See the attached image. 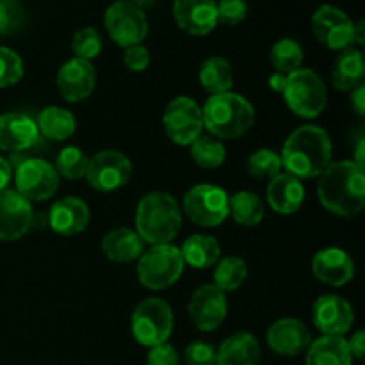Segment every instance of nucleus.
<instances>
[{
    "instance_id": "obj_1",
    "label": "nucleus",
    "mask_w": 365,
    "mask_h": 365,
    "mask_svg": "<svg viewBox=\"0 0 365 365\" xmlns=\"http://www.w3.org/2000/svg\"><path fill=\"white\" fill-rule=\"evenodd\" d=\"M317 196L328 212L351 217L365 205V173L353 160L330 163L319 175Z\"/></svg>"
},
{
    "instance_id": "obj_2",
    "label": "nucleus",
    "mask_w": 365,
    "mask_h": 365,
    "mask_svg": "<svg viewBox=\"0 0 365 365\" xmlns=\"http://www.w3.org/2000/svg\"><path fill=\"white\" fill-rule=\"evenodd\" d=\"M282 166L296 178H316L330 166L331 141L317 125L296 128L282 150Z\"/></svg>"
},
{
    "instance_id": "obj_3",
    "label": "nucleus",
    "mask_w": 365,
    "mask_h": 365,
    "mask_svg": "<svg viewBox=\"0 0 365 365\" xmlns=\"http://www.w3.org/2000/svg\"><path fill=\"white\" fill-rule=\"evenodd\" d=\"M182 228L180 205L163 191L148 192L135 209V232L150 245H170Z\"/></svg>"
},
{
    "instance_id": "obj_4",
    "label": "nucleus",
    "mask_w": 365,
    "mask_h": 365,
    "mask_svg": "<svg viewBox=\"0 0 365 365\" xmlns=\"http://www.w3.org/2000/svg\"><path fill=\"white\" fill-rule=\"evenodd\" d=\"M203 127L216 139H235L252 128L255 121V109L252 103L237 93L210 95L202 109Z\"/></svg>"
},
{
    "instance_id": "obj_5",
    "label": "nucleus",
    "mask_w": 365,
    "mask_h": 365,
    "mask_svg": "<svg viewBox=\"0 0 365 365\" xmlns=\"http://www.w3.org/2000/svg\"><path fill=\"white\" fill-rule=\"evenodd\" d=\"M184 259L177 246L153 245L143 252L138 262V278L146 289L163 291L177 284L184 273Z\"/></svg>"
},
{
    "instance_id": "obj_6",
    "label": "nucleus",
    "mask_w": 365,
    "mask_h": 365,
    "mask_svg": "<svg viewBox=\"0 0 365 365\" xmlns=\"http://www.w3.org/2000/svg\"><path fill=\"white\" fill-rule=\"evenodd\" d=\"M282 95L289 109L302 118H317L327 107V86L310 68H298L289 73Z\"/></svg>"
},
{
    "instance_id": "obj_7",
    "label": "nucleus",
    "mask_w": 365,
    "mask_h": 365,
    "mask_svg": "<svg viewBox=\"0 0 365 365\" xmlns=\"http://www.w3.org/2000/svg\"><path fill=\"white\" fill-rule=\"evenodd\" d=\"M130 328L135 341L146 348L164 344L173 331L171 307L160 298L143 299L132 314Z\"/></svg>"
},
{
    "instance_id": "obj_8",
    "label": "nucleus",
    "mask_w": 365,
    "mask_h": 365,
    "mask_svg": "<svg viewBox=\"0 0 365 365\" xmlns=\"http://www.w3.org/2000/svg\"><path fill=\"white\" fill-rule=\"evenodd\" d=\"M230 196L227 191L212 184H200L189 189L184 196V212L192 223L200 227H217L230 216Z\"/></svg>"
},
{
    "instance_id": "obj_9",
    "label": "nucleus",
    "mask_w": 365,
    "mask_h": 365,
    "mask_svg": "<svg viewBox=\"0 0 365 365\" xmlns=\"http://www.w3.org/2000/svg\"><path fill=\"white\" fill-rule=\"evenodd\" d=\"M103 25L110 39L123 48L141 45L148 34V20L145 13L130 0H118L110 4L103 14Z\"/></svg>"
},
{
    "instance_id": "obj_10",
    "label": "nucleus",
    "mask_w": 365,
    "mask_h": 365,
    "mask_svg": "<svg viewBox=\"0 0 365 365\" xmlns=\"http://www.w3.org/2000/svg\"><path fill=\"white\" fill-rule=\"evenodd\" d=\"M163 125L170 141L180 146H191L202 135V109L189 96H177L168 103Z\"/></svg>"
},
{
    "instance_id": "obj_11",
    "label": "nucleus",
    "mask_w": 365,
    "mask_h": 365,
    "mask_svg": "<svg viewBox=\"0 0 365 365\" xmlns=\"http://www.w3.org/2000/svg\"><path fill=\"white\" fill-rule=\"evenodd\" d=\"M16 192L29 202H45L59 189V173L43 159H25L14 170Z\"/></svg>"
},
{
    "instance_id": "obj_12",
    "label": "nucleus",
    "mask_w": 365,
    "mask_h": 365,
    "mask_svg": "<svg viewBox=\"0 0 365 365\" xmlns=\"http://www.w3.org/2000/svg\"><path fill=\"white\" fill-rule=\"evenodd\" d=\"M312 32L317 41L330 50L351 48L355 43V24L339 7L323 4L312 16Z\"/></svg>"
},
{
    "instance_id": "obj_13",
    "label": "nucleus",
    "mask_w": 365,
    "mask_h": 365,
    "mask_svg": "<svg viewBox=\"0 0 365 365\" xmlns=\"http://www.w3.org/2000/svg\"><path fill=\"white\" fill-rule=\"evenodd\" d=\"M132 175V163L125 153L116 150H103L89 159L86 178L93 189L102 192L123 187Z\"/></svg>"
},
{
    "instance_id": "obj_14",
    "label": "nucleus",
    "mask_w": 365,
    "mask_h": 365,
    "mask_svg": "<svg viewBox=\"0 0 365 365\" xmlns=\"http://www.w3.org/2000/svg\"><path fill=\"white\" fill-rule=\"evenodd\" d=\"M227 298L216 285L205 284L192 292L187 312L195 327L202 331H214L227 317Z\"/></svg>"
},
{
    "instance_id": "obj_15",
    "label": "nucleus",
    "mask_w": 365,
    "mask_h": 365,
    "mask_svg": "<svg viewBox=\"0 0 365 365\" xmlns=\"http://www.w3.org/2000/svg\"><path fill=\"white\" fill-rule=\"evenodd\" d=\"M312 321L314 327L323 335L344 337L351 330L355 314L351 303L346 302L342 296L324 294L314 303Z\"/></svg>"
},
{
    "instance_id": "obj_16",
    "label": "nucleus",
    "mask_w": 365,
    "mask_h": 365,
    "mask_svg": "<svg viewBox=\"0 0 365 365\" xmlns=\"http://www.w3.org/2000/svg\"><path fill=\"white\" fill-rule=\"evenodd\" d=\"M34 212L29 200L13 189L0 191V241H18L31 230Z\"/></svg>"
},
{
    "instance_id": "obj_17",
    "label": "nucleus",
    "mask_w": 365,
    "mask_h": 365,
    "mask_svg": "<svg viewBox=\"0 0 365 365\" xmlns=\"http://www.w3.org/2000/svg\"><path fill=\"white\" fill-rule=\"evenodd\" d=\"M96 84L95 68L89 61L73 59L66 61L57 71V88L61 96L68 102H81L93 93Z\"/></svg>"
},
{
    "instance_id": "obj_18",
    "label": "nucleus",
    "mask_w": 365,
    "mask_h": 365,
    "mask_svg": "<svg viewBox=\"0 0 365 365\" xmlns=\"http://www.w3.org/2000/svg\"><path fill=\"white\" fill-rule=\"evenodd\" d=\"M312 342V335L307 324L299 319L285 317L274 321L267 330V344L277 355L296 356L307 351Z\"/></svg>"
},
{
    "instance_id": "obj_19",
    "label": "nucleus",
    "mask_w": 365,
    "mask_h": 365,
    "mask_svg": "<svg viewBox=\"0 0 365 365\" xmlns=\"http://www.w3.org/2000/svg\"><path fill=\"white\" fill-rule=\"evenodd\" d=\"M173 18L178 27L192 36H207L217 25L214 0H175Z\"/></svg>"
},
{
    "instance_id": "obj_20",
    "label": "nucleus",
    "mask_w": 365,
    "mask_h": 365,
    "mask_svg": "<svg viewBox=\"0 0 365 365\" xmlns=\"http://www.w3.org/2000/svg\"><path fill=\"white\" fill-rule=\"evenodd\" d=\"M312 273L323 284L342 287L355 277V262L341 248H324L314 255Z\"/></svg>"
},
{
    "instance_id": "obj_21",
    "label": "nucleus",
    "mask_w": 365,
    "mask_h": 365,
    "mask_svg": "<svg viewBox=\"0 0 365 365\" xmlns=\"http://www.w3.org/2000/svg\"><path fill=\"white\" fill-rule=\"evenodd\" d=\"M39 141L36 121L24 113H7L0 116V150L24 152Z\"/></svg>"
},
{
    "instance_id": "obj_22",
    "label": "nucleus",
    "mask_w": 365,
    "mask_h": 365,
    "mask_svg": "<svg viewBox=\"0 0 365 365\" xmlns=\"http://www.w3.org/2000/svg\"><path fill=\"white\" fill-rule=\"evenodd\" d=\"M89 223V209L75 196L57 200L48 212V225L61 235H77L86 230Z\"/></svg>"
},
{
    "instance_id": "obj_23",
    "label": "nucleus",
    "mask_w": 365,
    "mask_h": 365,
    "mask_svg": "<svg viewBox=\"0 0 365 365\" xmlns=\"http://www.w3.org/2000/svg\"><path fill=\"white\" fill-rule=\"evenodd\" d=\"M267 203L278 214L298 212L305 200V187L302 180L291 173H280L267 184Z\"/></svg>"
},
{
    "instance_id": "obj_24",
    "label": "nucleus",
    "mask_w": 365,
    "mask_h": 365,
    "mask_svg": "<svg viewBox=\"0 0 365 365\" xmlns=\"http://www.w3.org/2000/svg\"><path fill=\"white\" fill-rule=\"evenodd\" d=\"M102 252L113 262L128 264L139 260L145 252V241L132 228H114L103 235Z\"/></svg>"
},
{
    "instance_id": "obj_25",
    "label": "nucleus",
    "mask_w": 365,
    "mask_h": 365,
    "mask_svg": "<svg viewBox=\"0 0 365 365\" xmlns=\"http://www.w3.org/2000/svg\"><path fill=\"white\" fill-rule=\"evenodd\" d=\"M260 344L248 331L230 335L216 351V365H259Z\"/></svg>"
},
{
    "instance_id": "obj_26",
    "label": "nucleus",
    "mask_w": 365,
    "mask_h": 365,
    "mask_svg": "<svg viewBox=\"0 0 365 365\" xmlns=\"http://www.w3.org/2000/svg\"><path fill=\"white\" fill-rule=\"evenodd\" d=\"M353 356L344 337L323 335L310 342L305 365H351Z\"/></svg>"
},
{
    "instance_id": "obj_27",
    "label": "nucleus",
    "mask_w": 365,
    "mask_h": 365,
    "mask_svg": "<svg viewBox=\"0 0 365 365\" xmlns=\"http://www.w3.org/2000/svg\"><path fill=\"white\" fill-rule=\"evenodd\" d=\"M365 61L359 48L342 50L331 68V82L339 91H353L364 84Z\"/></svg>"
},
{
    "instance_id": "obj_28",
    "label": "nucleus",
    "mask_w": 365,
    "mask_h": 365,
    "mask_svg": "<svg viewBox=\"0 0 365 365\" xmlns=\"http://www.w3.org/2000/svg\"><path fill=\"white\" fill-rule=\"evenodd\" d=\"M182 259L196 269H207L220 260L221 250L212 235L195 234L182 245Z\"/></svg>"
},
{
    "instance_id": "obj_29",
    "label": "nucleus",
    "mask_w": 365,
    "mask_h": 365,
    "mask_svg": "<svg viewBox=\"0 0 365 365\" xmlns=\"http://www.w3.org/2000/svg\"><path fill=\"white\" fill-rule=\"evenodd\" d=\"M38 130L52 141H66L75 134V118L70 110L63 107H46L38 116Z\"/></svg>"
},
{
    "instance_id": "obj_30",
    "label": "nucleus",
    "mask_w": 365,
    "mask_h": 365,
    "mask_svg": "<svg viewBox=\"0 0 365 365\" xmlns=\"http://www.w3.org/2000/svg\"><path fill=\"white\" fill-rule=\"evenodd\" d=\"M200 82H202V88L210 95L230 91V88L234 86L232 64L225 57H209L203 61L202 68H200Z\"/></svg>"
},
{
    "instance_id": "obj_31",
    "label": "nucleus",
    "mask_w": 365,
    "mask_h": 365,
    "mask_svg": "<svg viewBox=\"0 0 365 365\" xmlns=\"http://www.w3.org/2000/svg\"><path fill=\"white\" fill-rule=\"evenodd\" d=\"M228 205H230V216L242 227H257L264 220L262 200L255 192H235L228 200Z\"/></svg>"
},
{
    "instance_id": "obj_32",
    "label": "nucleus",
    "mask_w": 365,
    "mask_h": 365,
    "mask_svg": "<svg viewBox=\"0 0 365 365\" xmlns=\"http://www.w3.org/2000/svg\"><path fill=\"white\" fill-rule=\"evenodd\" d=\"M248 277V266L239 257H225L217 260V266L214 269V284L221 292L237 291L245 284Z\"/></svg>"
},
{
    "instance_id": "obj_33",
    "label": "nucleus",
    "mask_w": 365,
    "mask_h": 365,
    "mask_svg": "<svg viewBox=\"0 0 365 365\" xmlns=\"http://www.w3.org/2000/svg\"><path fill=\"white\" fill-rule=\"evenodd\" d=\"M271 64L274 66V70L282 75H289L294 70L302 68L303 63V50L296 39L284 38L278 39L273 45L269 53Z\"/></svg>"
},
{
    "instance_id": "obj_34",
    "label": "nucleus",
    "mask_w": 365,
    "mask_h": 365,
    "mask_svg": "<svg viewBox=\"0 0 365 365\" xmlns=\"http://www.w3.org/2000/svg\"><path fill=\"white\" fill-rule=\"evenodd\" d=\"M191 157L198 166L214 170V168H220L225 163L227 148H225V145L220 139L209 138V135H200L191 145Z\"/></svg>"
},
{
    "instance_id": "obj_35",
    "label": "nucleus",
    "mask_w": 365,
    "mask_h": 365,
    "mask_svg": "<svg viewBox=\"0 0 365 365\" xmlns=\"http://www.w3.org/2000/svg\"><path fill=\"white\" fill-rule=\"evenodd\" d=\"M248 173L257 180H273L277 175L282 173V157L269 148L257 150L252 153L246 163Z\"/></svg>"
},
{
    "instance_id": "obj_36",
    "label": "nucleus",
    "mask_w": 365,
    "mask_h": 365,
    "mask_svg": "<svg viewBox=\"0 0 365 365\" xmlns=\"http://www.w3.org/2000/svg\"><path fill=\"white\" fill-rule=\"evenodd\" d=\"M88 163L89 159L81 148H77V146H66L57 155L56 171L61 177L68 178V180H78V178L86 177Z\"/></svg>"
},
{
    "instance_id": "obj_37",
    "label": "nucleus",
    "mask_w": 365,
    "mask_h": 365,
    "mask_svg": "<svg viewBox=\"0 0 365 365\" xmlns=\"http://www.w3.org/2000/svg\"><path fill=\"white\" fill-rule=\"evenodd\" d=\"M71 48L77 59H84L91 63V59L100 56L102 52V38L93 27H84L73 34Z\"/></svg>"
},
{
    "instance_id": "obj_38",
    "label": "nucleus",
    "mask_w": 365,
    "mask_h": 365,
    "mask_svg": "<svg viewBox=\"0 0 365 365\" xmlns=\"http://www.w3.org/2000/svg\"><path fill=\"white\" fill-rule=\"evenodd\" d=\"M24 77V61L14 50L0 46V88H11Z\"/></svg>"
},
{
    "instance_id": "obj_39",
    "label": "nucleus",
    "mask_w": 365,
    "mask_h": 365,
    "mask_svg": "<svg viewBox=\"0 0 365 365\" xmlns=\"http://www.w3.org/2000/svg\"><path fill=\"white\" fill-rule=\"evenodd\" d=\"M217 24L237 25L248 14V6L245 0H220L216 2Z\"/></svg>"
},
{
    "instance_id": "obj_40",
    "label": "nucleus",
    "mask_w": 365,
    "mask_h": 365,
    "mask_svg": "<svg viewBox=\"0 0 365 365\" xmlns=\"http://www.w3.org/2000/svg\"><path fill=\"white\" fill-rule=\"evenodd\" d=\"M24 11L16 0H0V36H6L20 29Z\"/></svg>"
},
{
    "instance_id": "obj_41",
    "label": "nucleus",
    "mask_w": 365,
    "mask_h": 365,
    "mask_svg": "<svg viewBox=\"0 0 365 365\" xmlns=\"http://www.w3.org/2000/svg\"><path fill=\"white\" fill-rule=\"evenodd\" d=\"M184 360L187 365H216V349L212 344L195 341L185 348Z\"/></svg>"
},
{
    "instance_id": "obj_42",
    "label": "nucleus",
    "mask_w": 365,
    "mask_h": 365,
    "mask_svg": "<svg viewBox=\"0 0 365 365\" xmlns=\"http://www.w3.org/2000/svg\"><path fill=\"white\" fill-rule=\"evenodd\" d=\"M123 61L130 71H145L150 64V52L143 45L128 46L125 50Z\"/></svg>"
},
{
    "instance_id": "obj_43",
    "label": "nucleus",
    "mask_w": 365,
    "mask_h": 365,
    "mask_svg": "<svg viewBox=\"0 0 365 365\" xmlns=\"http://www.w3.org/2000/svg\"><path fill=\"white\" fill-rule=\"evenodd\" d=\"M148 365H178V355L175 348L168 342L150 348L148 356H146Z\"/></svg>"
},
{
    "instance_id": "obj_44",
    "label": "nucleus",
    "mask_w": 365,
    "mask_h": 365,
    "mask_svg": "<svg viewBox=\"0 0 365 365\" xmlns=\"http://www.w3.org/2000/svg\"><path fill=\"white\" fill-rule=\"evenodd\" d=\"M349 351H351V356H356V359L362 360L365 355V334L362 330H359L356 334L351 335V339L348 341Z\"/></svg>"
},
{
    "instance_id": "obj_45",
    "label": "nucleus",
    "mask_w": 365,
    "mask_h": 365,
    "mask_svg": "<svg viewBox=\"0 0 365 365\" xmlns=\"http://www.w3.org/2000/svg\"><path fill=\"white\" fill-rule=\"evenodd\" d=\"M351 106L359 116H364L365 114V86L364 84H360L359 88H355L351 91Z\"/></svg>"
},
{
    "instance_id": "obj_46",
    "label": "nucleus",
    "mask_w": 365,
    "mask_h": 365,
    "mask_svg": "<svg viewBox=\"0 0 365 365\" xmlns=\"http://www.w3.org/2000/svg\"><path fill=\"white\" fill-rule=\"evenodd\" d=\"M13 178V168H11L9 160H6L4 157H0V191L7 189V184Z\"/></svg>"
},
{
    "instance_id": "obj_47",
    "label": "nucleus",
    "mask_w": 365,
    "mask_h": 365,
    "mask_svg": "<svg viewBox=\"0 0 365 365\" xmlns=\"http://www.w3.org/2000/svg\"><path fill=\"white\" fill-rule=\"evenodd\" d=\"M285 78H287V75H282V73H278V71H274V73L269 77L271 89H273L274 93H284Z\"/></svg>"
},
{
    "instance_id": "obj_48",
    "label": "nucleus",
    "mask_w": 365,
    "mask_h": 365,
    "mask_svg": "<svg viewBox=\"0 0 365 365\" xmlns=\"http://www.w3.org/2000/svg\"><path fill=\"white\" fill-rule=\"evenodd\" d=\"M355 160L353 163L356 164L359 168L365 170V139H360L359 146H356V152H355Z\"/></svg>"
},
{
    "instance_id": "obj_49",
    "label": "nucleus",
    "mask_w": 365,
    "mask_h": 365,
    "mask_svg": "<svg viewBox=\"0 0 365 365\" xmlns=\"http://www.w3.org/2000/svg\"><path fill=\"white\" fill-rule=\"evenodd\" d=\"M355 43H359L360 46H364L365 36H364V21L360 20L359 24L355 25Z\"/></svg>"
},
{
    "instance_id": "obj_50",
    "label": "nucleus",
    "mask_w": 365,
    "mask_h": 365,
    "mask_svg": "<svg viewBox=\"0 0 365 365\" xmlns=\"http://www.w3.org/2000/svg\"><path fill=\"white\" fill-rule=\"evenodd\" d=\"M132 4H135L138 7H150L157 2V0H130Z\"/></svg>"
}]
</instances>
